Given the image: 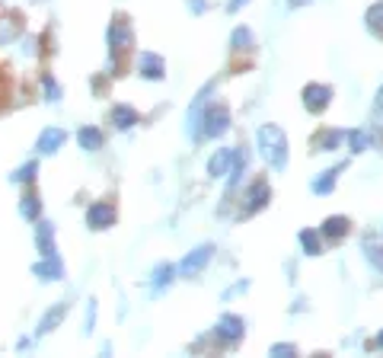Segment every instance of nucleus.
<instances>
[{
    "instance_id": "obj_6",
    "label": "nucleus",
    "mask_w": 383,
    "mask_h": 358,
    "mask_svg": "<svg viewBox=\"0 0 383 358\" xmlns=\"http://www.w3.org/2000/svg\"><path fill=\"white\" fill-rule=\"evenodd\" d=\"M32 275H36L38 282H61L64 278V262H61L58 253H52V256H42V260L32 266Z\"/></svg>"
},
{
    "instance_id": "obj_21",
    "label": "nucleus",
    "mask_w": 383,
    "mask_h": 358,
    "mask_svg": "<svg viewBox=\"0 0 383 358\" xmlns=\"http://www.w3.org/2000/svg\"><path fill=\"white\" fill-rule=\"evenodd\" d=\"M77 141H80L83 151H99V147L105 144V137L99 128H93V125H83L80 131H77Z\"/></svg>"
},
{
    "instance_id": "obj_8",
    "label": "nucleus",
    "mask_w": 383,
    "mask_h": 358,
    "mask_svg": "<svg viewBox=\"0 0 383 358\" xmlns=\"http://www.w3.org/2000/svg\"><path fill=\"white\" fill-rule=\"evenodd\" d=\"M329 99H332V87H326V84L303 87V109H307V112L320 115L326 106H329Z\"/></svg>"
},
{
    "instance_id": "obj_22",
    "label": "nucleus",
    "mask_w": 383,
    "mask_h": 358,
    "mask_svg": "<svg viewBox=\"0 0 383 358\" xmlns=\"http://www.w3.org/2000/svg\"><path fill=\"white\" fill-rule=\"evenodd\" d=\"M20 214H23L26 221H38V214H42V202H38L36 192H23V198H20Z\"/></svg>"
},
{
    "instance_id": "obj_4",
    "label": "nucleus",
    "mask_w": 383,
    "mask_h": 358,
    "mask_svg": "<svg viewBox=\"0 0 383 358\" xmlns=\"http://www.w3.org/2000/svg\"><path fill=\"white\" fill-rule=\"evenodd\" d=\"M243 333H246V323H243V317H236V313H224L218 320V327H214V336L227 345H236L243 339Z\"/></svg>"
},
{
    "instance_id": "obj_14",
    "label": "nucleus",
    "mask_w": 383,
    "mask_h": 358,
    "mask_svg": "<svg viewBox=\"0 0 383 358\" xmlns=\"http://www.w3.org/2000/svg\"><path fill=\"white\" fill-rule=\"evenodd\" d=\"M36 246H38L42 256L58 253V246H54V224L45 221V218H38V221H36Z\"/></svg>"
},
{
    "instance_id": "obj_36",
    "label": "nucleus",
    "mask_w": 383,
    "mask_h": 358,
    "mask_svg": "<svg viewBox=\"0 0 383 358\" xmlns=\"http://www.w3.org/2000/svg\"><path fill=\"white\" fill-rule=\"evenodd\" d=\"M370 349H383V333H380V336H377L374 343H370Z\"/></svg>"
},
{
    "instance_id": "obj_3",
    "label": "nucleus",
    "mask_w": 383,
    "mask_h": 358,
    "mask_svg": "<svg viewBox=\"0 0 383 358\" xmlns=\"http://www.w3.org/2000/svg\"><path fill=\"white\" fill-rule=\"evenodd\" d=\"M211 256H214V246L211 244H202V246H195V250H188L186 260L179 262V275L182 278H195V275L211 262Z\"/></svg>"
},
{
    "instance_id": "obj_28",
    "label": "nucleus",
    "mask_w": 383,
    "mask_h": 358,
    "mask_svg": "<svg viewBox=\"0 0 383 358\" xmlns=\"http://www.w3.org/2000/svg\"><path fill=\"white\" fill-rule=\"evenodd\" d=\"M249 45H253V32L246 26H236L230 36V48H249Z\"/></svg>"
},
{
    "instance_id": "obj_13",
    "label": "nucleus",
    "mask_w": 383,
    "mask_h": 358,
    "mask_svg": "<svg viewBox=\"0 0 383 358\" xmlns=\"http://www.w3.org/2000/svg\"><path fill=\"white\" fill-rule=\"evenodd\" d=\"M176 272H179V266H173V262H160V266L153 269V272H151V291H153V297L163 294V291L173 285Z\"/></svg>"
},
{
    "instance_id": "obj_32",
    "label": "nucleus",
    "mask_w": 383,
    "mask_h": 358,
    "mask_svg": "<svg viewBox=\"0 0 383 358\" xmlns=\"http://www.w3.org/2000/svg\"><path fill=\"white\" fill-rule=\"evenodd\" d=\"M269 352H271L275 358H287V355H297V345H291V343H275Z\"/></svg>"
},
{
    "instance_id": "obj_7",
    "label": "nucleus",
    "mask_w": 383,
    "mask_h": 358,
    "mask_svg": "<svg viewBox=\"0 0 383 358\" xmlns=\"http://www.w3.org/2000/svg\"><path fill=\"white\" fill-rule=\"evenodd\" d=\"M137 74H141L144 80H153V84H157V80L166 77V61L157 52H141L137 54Z\"/></svg>"
},
{
    "instance_id": "obj_23",
    "label": "nucleus",
    "mask_w": 383,
    "mask_h": 358,
    "mask_svg": "<svg viewBox=\"0 0 383 358\" xmlns=\"http://www.w3.org/2000/svg\"><path fill=\"white\" fill-rule=\"evenodd\" d=\"M301 246H303V253H307V256H320V253H323V240H320V230L303 228V230H301Z\"/></svg>"
},
{
    "instance_id": "obj_19",
    "label": "nucleus",
    "mask_w": 383,
    "mask_h": 358,
    "mask_svg": "<svg viewBox=\"0 0 383 358\" xmlns=\"http://www.w3.org/2000/svg\"><path fill=\"white\" fill-rule=\"evenodd\" d=\"M137 122H141V115H137V109H131V106H121V103L112 109V125H115V128L128 131V128H135Z\"/></svg>"
},
{
    "instance_id": "obj_11",
    "label": "nucleus",
    "mask_w": 383,
    "mask_h": 358,
    "mask_svg": "<svg viewBox=\"0 0 383 358\" xmlns=\"http://www.w3.org/2000/svg\"><path fill=\"white\" fill-rule=\"evenodd\" d=\"M64 141H68V131L58 128V125H52V128H45L42 135H38L36 151L42 154V157H52V154H58L61 147H64Z\"/></svg>"
},
{
    "instance_id": "obj_10",
    "label": "nucleus",
    "mask_w": 383,
    "mask_h": 358,
    "mask_svg": "<svg viewBox=\"0 0 383 358\" xmlns=\"http://www.w3.org/2000/svg\"><path fill=\"white\" fill-rule=\"evenodd\" d=\"M208 96H211V87H204L195 99H192V106H188V115H186V125H188V135H198L204 125V112H208Z\"/></svg>"
},
{
    "instance_id": "obj_2",
    "label": "nucleus",
    "mask_w": 383,
    "mask_h": 358,
    "mask_svg": "<svg viewBox=\"0 0 383 358\" xmlns=\"http://www.w3.org/2000/svg\"><path fill=\"white\" fill-rule=\"evenodd\" d=\"M105 38H109V48H112V54H125L128 48H135V29H131V23H128L125 16H115L112 23H109Z\"/></svg>"
},
{
    "instance_id": "obj_30",
    "label": "nucleus",
    "mask_w": 383,
    "mask_h": 358,
    "mask_svg": "<svg viewBox=\"0 0 383 358\" xmlns=\"http://www.w3.org/2000/svg\"><path fill=\"white\" fill-rule=\"evenodd\" d=\"M364 253H368L370 266H377L383 272V244H364Z\"/></svg>"
},
{
    "instance_id": "obj_12",
    "label": "nucleus",
    "mask_w": 383,
    "mask_h": 358,
    "mask_svg": "<svg viewBox=\"0 0 383 358\" xmlns=\"http://www.w3.org/2000/svg\"><path fill=\"white\" fill-rule=\"evenodd\" d=\"M68 311H70L68 301H58V304H52L45 313H42V320H38V327H36V336H48L52 329H58V323L68 317Z\"/></svg>"
},
{
    "instance_id": "obj_26",
    "label": "nucleus",
    "mask_w": 383,
    "mask_h": 358,
    "mask_svg": "<svg viewBox=\"0 0 383 358\" xmlns=\"http://www.w3.org/2000/svg\"><path fill=\"white\" fill-rule=\"evenodd\" d=\"M345 137H348V144H352L354 154H364V151L370 147V135H368V131H358V128H354V131H345Z\"/></svg>"
},
{
    "instance_id": "obj_35",
    "label": "nucleus",
    "mask_w": 383,
    "mask_h": 358,
    "mask_svg": "<svg viewBox=\"0 0 383 358\" xmlns=\"http://www.w3.org/2000/svg\"><path fill=\"white\" fill-rule=\"evenodd\" d=\"M249 0H230V3H227V10H230V13H236V10L240 7H246Z\"/></svg>"
},
{
    "instance_id": "obj_15",
    "label": "nucleus",
    "mask_w": 383,
    "mask_h": 358,
    "mask_svg": "<svg viewBox=\"0 0 383 358\" xmlns=\"http://www.w3.org/2000/svg\"><path fill=\"white\" fill-rule=\"evenodd\" d=\"M269 198H271L269 183H265V179H259V183L246 192V208H243V214H255L259 208H265V202H269Z\"/></svg>"
},
{
    "instance_id": "obj_31",
    "label": "nucleus",
    "mask_w": 383,
    "mask_h": 358,
    "mask_svg": "<svg viewBox=\"0 0 383 358\" xmlns=\"http://www.w3.org/2000/svg\"><path fill=\"white\" fill-rule=\"evenodd\" d=\"M42 84H45V99H48V103H58V99H61V87L54 84V77L45 74V77H42Z\"/></svg>"
},
{
    "instance_id": "obj_17",
    "label": "nucleus",
    "mask_w": 383,
    "mask_h": 358,
    "mask_svg": "<svg viewBox=\"0 0 383 358\" xmlns=\"http://www.w3.org/2000/svg\"><path fill=\"white\" fill-rule=\"evenodd\" d=\"M246 170H249V151L246 147H233V167H230V179H227V186L236 189Z\"/></svg>"
},
{
    "instance_id": "obj_33",
    "label": "nucleus",
    "mask_w": 383,
    "mask_h": 358,
    "mask_svg": "<svg viewBox=\"0 0 383 358\" xmlns=\"http://www.w3.org/2000/svg\"><path fill=\"white\" fill-rule=\"evenodd\" d=\"M374 119H377V125L383 128V84H380V90H377V103H374Z\"/></svg>"
},
{
    "instance_id": "obj_9",
    "label": "nucleus",
    "mask_w": 383,
    "mask_h": 358,
    "mask_svg": "<svg viewBox=\"0 0 383 358\" xmlns=\"http://www.w3.org/2000/svg\"><path fill=\"white\" fill-rule=\"evenodd\" d=\"M227 128H230V112H227V106H208V112H204V125H202L204 135L218 137V135H224Z\"/></svg>"
},
{
    "instance_id": "obj_24",
    "label": "nucleus",
    "mask_w": 383,
    "mask_h": 358,
    "mask_svg": "<svg viewBox=\"0 0 383 358\" xmlns=\"http://www.w3.org/2000/svg\"><path fill=\"white\" fill-rule=\"evenodd\" d=\"M342 141H345V131L336 128V131H323V135H316L313 137V147H316V151H336Z\"/></svg>"
},
{
    "instance_id": "obj_5",
    "label": "nucleus",
    "mask_w": 383,
    "mask_h": 358,
    "mask_svg": "<svg viewBox=\"0 0 383 358\" xmlns=\"http://www.w3.org/2000/svg\"><path fill=\"white\" fill-rule=\"evenodd\" d=\"M115 218H119V214H115L112 202H93V205L87 208V228H93V230L112 228Z\"/></svg>"
},
{
    "instance_id": "obj_37",
    "label": "nucleus",
    "mask_w": 383,
    "mask_h": 358,
    "mask_svg": "<svg viewBox=\"0 0 383 358\" xmlns=\"http://www.w3.org/2000/svg\"><path fill=\"white\" fill-rule=\"evenodd\" d=\"M307 3H313V0H291V7H307Z\"/></svg>"
},
{
    "instance_id": "obj_20",
    "label": "nucleus",
    "mask_w": 383,
    "mask_h": 358,
    "mask_svg": "<svg viewBox=\"0 0 383 358\" xmlns=\"http://www.w3.org/2000/svg\"><path fill=\"white\" fill-rule=\"evenodd\" d=\"M342 170H345V167L338 163V167H332V170H326V173H320V176L313 179V186H310V189H313L316 195H329V192L336 189V176L342 173Z\"/></svg>"
},
{
    "instance_id": "obj_29",
    "label": "nucleus",
    "mask_w": 383,
    "mask_h": 358,
    "mask_svg": "<svg viewBox=\"0 0 383 358\" xmlns=\"http://www.w3.org/2000/svg\"><path fill=\"white\" fill-rule=\"evenodd\" d=\"M96 329V297L87 301V313H83V336H90Z\"/></svg>"
},
{
    "instance_id": "obj_25",
    "label": "nucleus",
    "mask_w": 383,
    "mask_h": 358,
    "mask_svg": "<svg viewBox=\"0 0 383 358\" xmlns=\"http://www.w3.org/2000/svg\"><path fill=\"white\" fill-rule=\"evenodd\" d=\"M364 23H368V29L374 32V36H380V38H383V0L370 3L368 13H364Z\"/></svg>"
},
{
    "instance_id": "obj_18",
    "label": "nucleus",
    "mask_w": 383,
    "mask_h": 358,
    "mask_svg": "<svg viewBox=\"0 0 383 358\" xmlns=\"http://www.w3.org/2000/svg\"><path fill=\"white\" fill-rule=\"evenodd\" d=\"M320 230H323L329 240H342V237L352 230V221H348L345 214H332V218H326V221H323V228H320Z\"/></svg>"
},
{
    "instance_id": "obj_16",
    "label": "nucleus",
    "mask_w": 383,
    "mask_h": 358,
    "mask_svg": "<svg viewBox=\"0 0 383 358\" xmlns=\"http://www.w3.org/2000/svg\"><path fill=\"white\" fill-rule=\"evenodd\" d=\"M230 167H233V151H230V147H220V151L208 161V176H211V179L230 176Z\"/></svg>"
},
{
    "instance_id": "obj_27",
    "label": "nucleus",
    "mask_w": 383,
    "mask_h": 358,
    "mask_svg": "<svg viewBox=\"0 0 383 358\" xmlns=\"http://www.w3.org/2000/svg\"><path fill=\"white\" fill-rule=\"evenodd\" d=\"M36 176H38V163L29 161V163H23L20 170H13V176H10V179H13V183H32Z\"/></svg>"
},
{
    "instance_id": "obj_1",
    "label": "nucleus",
    "mask_w": 383,
    "mask_h": 358,
    "mask_svg": "<svg viewBox=\"0 0 383 358\" xmlns=\"http://www.w3.org/2000/svg\"><path fill=\"white\" fill-rule=\"evenodd\" d=\"M255 144H259V154L265 157L271 170H285L287 163V135L278 128V125H262L255 131Z\"/></svg>"
},
{
    "instance_id": "obj_34",
    "label": "nucleus",
    "mask_w": 383,
    "mask_h": 358,
    "mask_svg": "<svg viewBox=\"0 0 383 358\" xmlns=\"http://www.w3.org/2000/svg\"><path fill=\"white\" fill-rule=\"evenodd\" d=\"M186 7L192 10V13H204V10H208V0H186Z\"/></svg>"
}]
</instances>
